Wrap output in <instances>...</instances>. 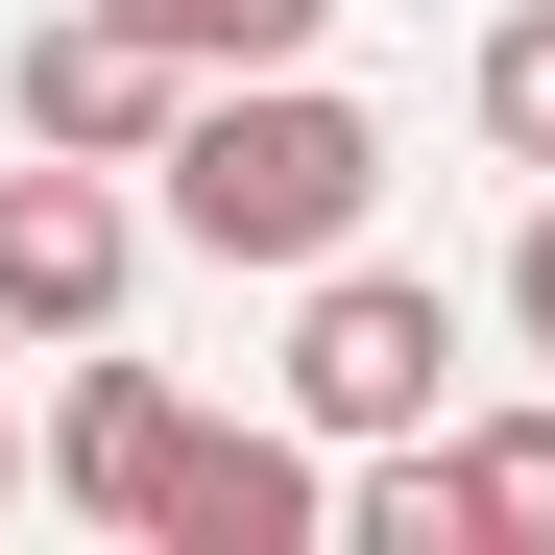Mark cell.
I'll return each mask as SVG.
<instances>
[{"mask_svg":"<svg viewBox=\"0 0 555 555\" xmlns=\"http://www.w3.org/2000/svg\"><path fill=\"white\" fill-rule=\"evenodd\" d=\"M145 194H169L194 266H338L362 194H387V121H362L314 49H291V73H194V121L145 145Z\"/></svg>","mask_w":555,"mask_h":555,"instance_id":"6da1fadb","label":"cell"},{"mask_svg":"<svg viewBox=\"0 0 555 555\" xmlns=\"http://www.w3.org/2000/svg\"><path fill=\"white\" fill-rule=\"evenodd\" d=\"M435 387H459V291H435V266H314V314H291V411L362 459V435H435Z\"/></svg>","mask_w":555,"mask_h":555,"instance_id":"7a4b0ae2","label":"cell"},{"mask_svg":"<svg viewBox=\"0 0 555 555\" xmlns=\"http://www.w3.org/2000/svg\"><path fill=\"white\" fill-rule=\"evenodd\" d=\"M145 242H169V194H121L98 145H25L0 169V338H121Z\"/></svg>","mask_w":555,"mask_h":555,"instance_id":"3957f363","label":"cell"},{"mask_svg":"<svg viewBox=\"0 0 555 555\" xmlns=\"http://www.w3.org/2000/svg\"><path fill=\"white\" fill-rule=\"evenodd\" d=\"M338 531V435L291 411V435H266V411H194V435H169V507H145V555H314Z\"/></svg>","mask_w":555,"mask_h":555,"instance_id":"277c9868","label":"cell"},{"mask_svg":"<svg viewBox=\"0 0 555 555\" xmlns=\"http://www.w3.org/2000/svg\"><path fill=\"white\" fill-rule=\"evenodd\" d=\"M0 98H25V145H98V169H145L169 121H194V49H145L121 0H49V25H25V73H0Z\"/></svg>","mask_w":555,"mask_h":555,"instance_id":"5b68a950","label":"cell"},{"mask_svg":"<svg viewBox=\"0 0 555 555\" xmlns=\"http://www.w3.org/2000/svg\"><path fill=\"white\" fill-rule=\"evenodd\" d=\"M169 435H194V387H169V362H73V387H49V507L145 531V507H169Z\"/></svg>","mask_w":555,"mask_h":555,"instance_id":"8992f818","label":"cell"},{"mask_svg":"<svg viewBox=\"0 0 555 555\" xmlns=\"http://www.w3.org/2000/svg\"><path fill=\"white\" fill-rule=\"evenodd\" d=\"M459 507H483V555H555V411H483V435H459Z\"/></svg>","mask_w":555,"mask_h":555,"instance_id":"52a82bcc","label":"cell"},{"mask_svg":"<svg viewBox=\"0 0 555 555\" xmlns=\"http://www.w3.org/2000/svg\"><path fill=\"white\" fill-rule=\"evenodd\" d=\"M121 25H145V49H194V73H291L338 0H121Z\"/></svg>","mask_w":555,"mask_h":555,"instance_id":"ba28073f","label":"cell"},{"mask_svg":"<svg viewBox=\"0 0 555 555\" xmlns=\"http://www.w3.org/2000/svg\"><path fill=\"white\" fill-rule=\"evenodd\" d=\"M459 98H483V145H507V169H555V0H507V25H483V73H459Z\"/></svg>","mask_w":555,"mask_h":555,"instance_id":"9c48e42d","label":"cell"},{"mask_svg":"<svg viewBox=\"0 0 555 555\" xmlns=\"http://www.w3.org/2000/svg\"><path fill=\"white\" fill-rule=\"evenodd\" d=\"M507 338H531V387H555V194H531V242H507Z\"/></svg>","mask_w":555,"mask_h":555,"instance_id":"30bf717a","label":"cell"},{"mask_svg":"<svg viewBox=\"0 0 555 555\" xmlns=\"http://www.w3.org/2000/svg\"><path fill=\"white\" fill-rule=\"evenodd\" d=\"M0 507H25V435H0Z\"/></svg>","mask_w":555,"mask_h":555,"instance_id":"8fae6325","label":"cell"}]
</instances>
